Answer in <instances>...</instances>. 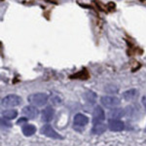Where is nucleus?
I'll use <instances>...</instances> for the list:
<instances>
[{
	"label": "nucleus",
	"instance_id": "15",
	"mask_svg": "<svg viewBox=\"0 0 146 146\" xmlns=\"http://www.w3.org/2000/svg\"><path fill=\"white\" fill-rule=\"evenodd\" d=\"M1 124L3 125V126H5V127H11V126H12L11 122H10V121H8V119H7V118H4V117L1 119Z\"/></svg>",
	"mask_w": 146,
	"mask_h": 146
},
{
	"label": "nucleus",
	"instance_id": "14",
	"mask_svg": "<svg viewBox=\"0 0 146 146\" xmlns=\"http://www.w3.org/2000/svg\"><path fill=\"white\" fill-rule=\"evenodd\" d=\"M136 93H137V91L135 90V89H131V90L125 92V93L123 94V96H124L125 100H131V98H135V96H136Z\"/></svg>",
	"mask_w": 146,
	"mask_h": 146
},
{
	"label": "nucleus",
	"instance_id": "17",
	"mask_svg": "<svg viewBox=\"0 0 146 146\" xmlns=\"http://www.w3.org/2000/svg\"><path fill=\"white\" fill-rule=\"evenodd\" d=\"M142 103H143V105H144V106L146 107V96L142 98Z\"/></svg>",
	"mask_w": 146,
	"mask_h": 146
},
{
	"label": "nucleus",
	"instance_id": "2",
	"mask_svg": "<svg viewBox=\"0 0 146 146\" xmlns=\"http://www.w3.org/2000/svg\"><path fill=\"white\" fill-rule=\"evenodd\" d=\"M22 98L21 96H19L17 95H9L5 96L4 98H2L1 100V105L3 107H15L20 105Z\"/></svg>",
	"mask_w": 146,
	"mask_h": 146
},
{
	"label": "nucleus",
	"instance_id": "3",
	"mask_svg": "<svg viewBox=\"0 0 146 146\" xmlns=\"http://www.w3.org/2000/svg\"><path fill=\"white\" fill-rule=\"evenodd\" d=\"M100 101L102 103L103 106L107 107V108H113L118 106L121 102L119 98L115 96H104L100 98Z\"/></svg>",
	"mask_w": 146,
	"mask_h": 146
},
{
	"label": "nucleus",
	"instance_id": "16",
	"mask_svg": "<svg viewBox=\"0 0 146 146\" xmlns=\"http://www.w3.org/2000/svg\"><path fill=\"white\" fill-rule=\"evenodd\" d=\"M25 121H27V118H23V119L19 120V121H18V124H19V125H21V124L23 123V122H25Z\"/></svg>",
	"mask_w": 146,
	"mask_h": 146
},
{
	"label": "nucleus",
	"instance_id": "12",
	"mask_svg": "<svg viewBox=\"0 0 146 146\" xmlns=\"http://www.w3.org/2000/svg\"><path fill=\"white\" fill-rule=\"evenodd\" d=\"M3 117L4 118H7V119H15L16 117H17V115H18V112L16 111V110H14V109H8V110H6V111H4L3 112Z\"/></svg>",
	"mask_w": 146,
	"mask_h": 146
},
{
	"label": "nucleus",
	"instance_id": "11",
	"mask_svg": "<svg viewBox=\"0 0 146 146\" xmlns=\"http://www.w3.org/2000/svg\"><path fill=\"white\" fill-rule=\"evenodd\" d=\"M124 114H125V112L123 109L117 108V109H113L109 112V117L111 119H119V118H121V117H123Z\"/></svg>",
	"mask_w": 146,
	"mask_h": 146
},
{
	"label": "nucleus",
	"instance_id": "13",
	"mask_svg": "<svg viewBox=\"0 0 146 146\" xmlns=\"http://www.w3.org/2000/svg\"><path fill=\"white\" fill-rule=\"evenodd\" d=\"M105 129H106V127H105L104 125L101 124V123H98V124H95V126H94L93 133H102L105 131Z\"/></svg>",
	"mask_w": 146,
	"mask_h": 146
},
{
	"label": "nucleus",
	"instance_id": "8",
	"mask_svg": "<svg viewBox=\"0 0 146 146\" xmlns=\"http://www.w3.org/2000/svg\"><path fill=\"white\" fill-rule=\"evenodd\" d=\"M89 119L86 115L84 114H76L74 116V119H73V124L77 127H84L88 124Z\"/></svg>",
	"mask_w": 146,
	"mask_h": 146
},
{
	"label": "nucleus",
	"instance_id": "5",
	"mask_svg": "<svg viewBox=\"0 0 146 146\" xmlns=\"http://www.w3.org/2000/svg\"><path fill=\"white\" fill-rule=\"evenodd\" d=\"M23 114L25 115L27 118H30V119H34L38 116L39 111L34 105H28V106L23 107Z\"/></svg>",
	"mask_w": 146,
	"mask_h": 146
},
{
	"label": "nucleus",
	"instance_id": "6",
	"mask_svg": "<svg viewBox=\"0 0 146 146\" xmlns=\"http://www.w3.org/2000/svg\"><path fill=\"white\" fill-rule=\"evenodd\" d=\"M105 119V114L103 109L100 106H96L93 112V122L94 124H98L102 122Z\"/></svg>",
	"mask_w": 146,
	"mask_h": 146
},
{
	"label": "nucleus",
	"instance_id": "7",
	"mask_svg": "<svg viewBox=\"0 0 146 146\" xmlns=\"http://www.w3.org/2000/svg\"><path fill=\"white\" fill-rule=\"evenodd\" d=\"M108 126H109L110 131H121L124 129V123L120 121L118 119H111L108 122Z\"/></svg>",
	"mask_w": 146,
	"mask_h": 146
},
{
	"label": "nucleus",
	"instance_id": "10",
	"mask_svg": "<svg viewBox=\"0 0 146 146\" xmlns=\"http://www.w3.org/2000/svg\"><path fill=\"white\" fill-rule=\"evenodd\" d=\"M23 133L25 135L27 136H30L32 135H34V133L36 131V128L33 126V125H28V124H25V126L23 127L22 129Z\"/></svg>",
	"mask_w": 146,
	"mask_h": 146
},
{
	"label": "nucleus",
	"instance_id": "1",
	"mask_svg": "<svg viewBox=\"0 0 146 146\" xmlns=\"http://www.w3.org/2000/svg\"><path fill=\"white\" fill-rule=\"evenodd\" d=\"M28 101L34 106H43L48 101V95L44 93L32 94L28 96Z\"/></svg>",
	"mask_w": 146,
	"mask_h": 146
},
{
	"label": "nucleus",
	"instance_id": "9",
	"mask_svg": "<svg viewBox=\"0 0 146 146\" xmlns=\"http://www.w3.org/2000/svg\"><path fill=\"white\" fill-rule=\"evenodd\" d=\"M54 114H55V111H54L53 107L48 106L46 107L45 109L42 111V121L44 122H49L53 119Z\"/></svg>",
	"mask_w": 146,
	"mask_h": 146
},
{
	"label": "nucleus",
	"instance_id": "4",
	"mask_svg": "<svg viewBox=\"0 0 146 146\" xmlns=\"http://www.w3.org/2000/svg\"><path fill=\"white\" fill-rule=\"evenodd\" d=\"M41 133H43L44 135L48 136V137L51 138H55V139H58V138H62V136L58 135V133L51 127V125H44L41 128Z\"/></svg>",
	"mask_w": 146,
	"mask_h": 146
}]
</instances>
